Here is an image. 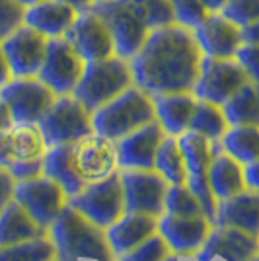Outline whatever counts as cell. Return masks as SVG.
<instances>
[{
    "label": "cell",
    "instance_id": "cell-1",
    "mask_svg": "<svg viewBox=\"0 0 259 261\" xmlns=\"http://www.w3.org/2000/svg\"><path fill=\"white\" fill-rule=\"evenodd\" d=\"M203 57L193 28L175 22L154 30L129 63L135 84L156 96L191 92Z\"/></svg>",
    "mask_w": 259,
    "mask_h": 261
},
{
    "label": "cell",
    "instance_id": "cell-2",
    "mask_svg": "<svg viewBox=\"0 0 259 261\" xmlns=\"http://www.w3.org/2000/svg\"><path fill=\"white\" fill-rule=\"evenodd\" d=\"M49 238L53 240L59 261H115L106 230L68 205L49 226Z\"/></svg>",
    "mask_w": 259,
    "mask_h": 261
},
{
    "label": "cell",
    "instance_id": "cell-3",
    "mask_svg": "<svg viewBox=\"0 0 259 261\" xmlns=\"http://www.w3.org/2000/svg\"><path fill=\"white\" fill-rule=\"evenodd\" d=\"M156 119L154 99L137 84L123 90L119 96L109 99L101 108L92 111L94 133L103 135L111 141H117L131 130Z\"/></svg>",
    "mask_w": 259,
    "mask_h": 261
},
{
    "label": "cell",
    "instance_id": "cell-4",
    "mask_svg": "<svg viewBox=\"0 0 259 261\" xmlns=\"http://www.w3.org/2000/svg\"><path fill=\"white\" fill-rule=\"evenodd\" d=\"M133 84L135 78L129 59L113 55L108 59L86 63V68L72 96L80 99L88 111H96Z\"/></svg>",
    "mask_w": 259,
    "mask_h": 261
},
{
    "label": "cell",
    "instance_id": "cell-5",
    "mask_svg": "<svg viewBox=\"0 0 259 261\" xmlns=\"http://www.w3.org/2000/svg\"><path fill=\"white\" fill-rule=\"evenodd\" d=\"M47 148L57 144H74L94 133L92 111L72 94L57 96L51 108L37 121Z\"/></svg>",
    "mask_w": 259,
    "mask_h": 261
},
{
    "label": "cell",
    "instance_id": "cell-6",
    "mask_svg": "<svg viewBox=\"0 0 259 261\" xmlns=\"http://www.w3.org/2000/svg\"><path fill=\"white\" fill-rule=\"evenodd\" d=\"M94 8L106 18L111 30L115 55L123 59L135 57L152 33L150 23L146 22L137 0H108L101 4H94Z\"/></svg>",
    "mask_w": 259,
    "mask_h": 261
},
{
    "label": "cell",
    "instance_id": "cell-7",
    "mask_svg": "<svg viewBox=\"0 0 259 261\" xmlns=\"http://www.w3.org/2000/svg\"><path fill=\"white\" fill-rule=\"evenodd\" d=\"M68 207L76 208L80 215L94 222L99 228H108L125 213V199L119 170L108 177L88 181L82 191L68 197Z\"/></svg>",
    "mask_w": 259,
    "mask_h": 261
},
{
    "label": "cell",
    "instance_id": "cell-8",
    "mask_svg": "<svg viewBox=\"0 0 259 261\" xmlns=\"http://www.w3.org/2000/svg\"><path fill=\"white\" fill-rule=\"evenodd\" d=\"M55 98L57 94L39 76H14L0 88V99L6 103L14 123H37Z\"/></svg>",
    "mask_w": 259,
    "mask_h": 261
},
{
    "label": "cell",
    "instance_id": "cell-9",
    "mask_svg": "<svg viewBox=\"0 0 259 261\" xmlns=\"http://www.w3.org/2000/svg\"><path fill=\"white\" fill-rule=\"evenodd\" d=\"M12 199L20 203L28 211V215L45 228H49L55 218L68 205V195L65 189L43 174L32 179L16 181Z\"/></svg>",
    "mask_w": 259,
    "mask_h": 261
},
{
    "label": "cell",
    "instance_id": "cell-10",
    "mask_svg": "<svg viewBox=\"0 0 259 261\" xmlns=\"http://www.w3.org/2000/svg\"><path fill=\"white\" fill-rule=\"evenodd\" d=\"M86 68V59L76 51L66 37H51L47 43L43 66L37 76L53 90L57 96L72 94Z\"/></svg>",
    "mask_w": 259,
    "mask_h": 261
},
{
    "label": "cell",
    "instance_id": "cell-11",
    "mask_svg": "<svg viewBox=\"0 0 259 261\" xmlns=\"http://www.w3.org/2000/svg\"><path fill=\"white\" fill-rule=\"evenodd\" d=\"M249 78L236 59H215L203 57L199 76L193 86V96L216 106H222L230 96H234Z\"/></svg>",
    "mask_w": 259,
    "mask_h": 261
},
{
    "label": "cell",
    "instance_id": "cell-12",
    "mask_svg": "<svg viewBox=\"0 0 259 261\" xmlns=\"http://www.w3.org/2000/svg\"><path fill=\"white\" fill-rule=\"evenodd\" d=\"M125 211L158 218L164 215L168 181L156 170H119Z\"/></svg>",
    "mask_w": 259,
    "mask_h": 261
},
{
    "label": "cell",
    "instance_id": "cell-13",
    "mask_svg": "<svg viewBox=\"0 0 259 261\" xmlns=\"http://www.w3.org/2000/svg\"><path fill=\"white\" fill-rule=\"evenodd\" d=\"M47 43L49 37H45L43 33L30 28L28 23L18 25L0 43L12 70V76H37L47 55Z\"/></svg>",
    "mask_w": 259,
    "mask_h": 261
},
{
    "label": "cell",
    "instance_id": "cell-14",
    "mask_svg": "<svg viewBox=\"0 0 259 261\" xmlns=\"http://www.w3.org/2000/svg\"><path fill=\"white\" fill-rule=\"evenodd\" d=\"M65 37L86 59V63L115 55V41H113L111 30L106 18L94 6L88 10H80L78 18Z\"/></svg>",
    "mask_w": 259,
    "mask_h": 261
},
{
    "label": "cell",
    "instance_id": "cell-15",
    "mask_svg": "<svg viewBox=\"0 0 259 261\" xmlns=\"http://www.w3.org/2000/svg\"><path fill=\"white\" fill-rule=\"evenodd\" d=\"M259 253L255 236L234 226L215 224L205 244L193 255L195 261H251Z\"/></svg>",
    "mask_w": 259,
    "mask_h": 261
},
{
    "label": "cell",
    "instance_id": "cell-16",
    "mask_svg": "<svg viewBox=\"0 0 259 261\" xmlns=\"http://www.w3.org/2000/svg\"><path fill=\"white\" fill-rule=\"evenodd\" d=\"M166 130L154 119L115 141L117 170H154V158Z\"/></svg>",
    "mask_w": 259,
    "mask_h": 261
},
{
    "label": "cell",
    "instance_id": "cell-17",
    "mask_svg": "<svg viewBox=\"0 0 259 261\" xmlns=\"http://www.w3.org/2000/svg\"><path fill=\"white\" fill-rule=\"evenodd\" d=\"M215 224L205 217H177L164 213L158 217V234L166 240L170 251L182 257H193L205 244L209 232Z\"/></svg>",
    "mask_w": 259,
    "mask_h": 261
},
{
    "label": "cell",
    "instance_id": "cell-18",
    "mask_svg": "<svg viewBox=\"0 0 259 261\" xmlns=\"http://www.w3.org/2000/svg\"><path fill=\"white\" fill-rule=\"evenodd\" d=\"M197 43L205 57L234 59L244 43V30L220 12H209L193 28Z\"/></svg>",
    "mask_w": 259,
    "mask_h": 261
},
{
    "label": "cell",
    "instance_id": "cell-19",
    "mask_svg": "<svg viewBox=\"0 0 259 261\" xmlns=\"http://www.w3.org/2000/svg\"><path fill=\"white\" fill-rule=\"evenodd\" d=\"M74 164L78 174L86 181L108 177L117 170L115 141L97 133L88 135L82 141L74 142Z\"/></svg>",
    "mask_w": 259,
    "mask_h": 261
},
{
    "label": "cell",
    "instance_id": "cell-20",
    "mask_svg": "<svg viewBox=\"0 0 259 261\" xmlns=\"http://www.w3.org/2000/svg\"><path fill=\"white\" fill-rule=\"evenodd\" d=\"M80 10L63 0H41L23 10V23L43 33L45 37H65Z\"/></svg>",
    "mask_w": 259,
    "mask_h": 261
},
{
    "label": "cell",
    "instance_id": "cell-21",
    "mask_svg": "<svg viewBox=\"0 0 259 261\" xmlns=\"http://www.w3.org/2000/svg\"><path fill=\"white\" fill-rule=\"evenodd\" d=\"M215 224L234 226L259 238V191L246 187L236 195L218 199Z\"/></svg>",
    "mask_w": 259,
    "mask_h": 261
},
{
    "label": "cell",
    "instance_id": "cell-22",
    "mask_svg": "<svg viewBox=\"0 0 259 261\" xmlns=\"http://www.w3.org/2000/svg\"><path fill=\"white\" fill-rule=\"evenodd\" d=\"M158 232V218L142 213H123L121 217L106 228V238L113 255L117 257L121 253L129 251L142 240Z\"/></svg>",
    "mask_w": 259,
    "mask_h": 261
},
{
    "label": "cell",
    "instance_id": "cell-23",
    "mask_svg": "<svg viewBox=\"0 0 259 261\" xmlns=\"http://www.w3.org/2000/svg\"><path fill=\"white\" fill-rule=\"evenodd\" d=\"M154 99V111L156 121L162 125L166 135L179 137L182 133L189 129V121L197 106V98L193 92H170V94H156Z\"/></svg>",
    "mask_w": 259,
    "mask_h": 261
},
{
    "label": "cell",
    "instance_id": "cell-24",
    "mask_svg": "<svg viewBox=\"0 0 259 261\" xmlns=\"http://www.w3.org/2000/svg\"><path fill=\"white\" fill-rule=\"evenodd\" d=\"M43 175L55 179L66 191V195H76L88 184L78 174L74 164V144L49 146L43 154Z\"/></svg>",
    "mask_w": 259,
    "mask_h": 261
},
{
    "label": "cell",
    "instance_id": "cell-25",
    "mask_svg": "<svg viewBox=\"0 0 259 261\" xmlns=\"http://www.w3.org/2000/svg\"><path fill=\"white\" fill-rule=\"evenodd\" d=\"M39 236H49V228L37 224L14 199L6 203V207L0 211V248Z\"/></svg>",
    "mask_w": 259,
    "mask_h": 261
},
{
    "label": "cell",
    "instance_id": "cell-26",
    "mask_svg": "<svg viewBox=\"0 0 259 261\" xmlns=\"http://www.w3.org/2000/svg\"><path fill=\"white\" fill-rule=\"evenodd\" d=\"M206 181L211 185L216 199H226L246 189L244 184V166L236 162L230 154L218 150L213 156L206 170Z\"/></svg>",
    "mask_w": 259,
    "mask_h": 261
},
{
    "label": "cell",
    "instance_id": "cell-27",
    "mask_svg": "<svg viewBox=\"0 0 259 261\" xmlns=\"http://www.w3.org/2000/svg\"><path fill=\"white\" fill-rule=\"evenodd\" d=\"M177 144L184 156L187 175H206L209 164L220 148V142L211 141L195 130H185L177 137Z\"/></svg>",
    "mask_w": 259,
    "mask_h": 261
},
{
    "label": "cell",
    "instance_id": "cell-28",
    "mask_svg": "<svg viewBox=\"0 0 259 261\" xmlns=\"http://www.w3.org/2000/svg\"><path fill=\"white\" fill-rule=\"evenodd\" d=\"M218 142L242 166L253 162L259 158V125H232Z\"/></svg>",
    "mask_w": 259,
    "mask_h": 261
},
{
    "label": "cell",
    "instance_id": "cell-29",
    "mask_svg": "<svg viewBox=\"0 0 259 261\" xmlns=\"http://www.w3.org/2000/svg\"><path fill=\"white\" fill-rule=\"evenodd\" d=\"M228 125H259V84L248 80L222 103Z\"/></svg>",
    "mask_w": 259,
    "mask_h": 261
},
{
    "label": "cell",
    "instance_id": "cell-30",
    "mask_svg": "<svg viewBox=\"0 0 259 261\" xmlns=\"http://www.w3.org/2000/svg\"><path fill=\"white\" fill-rule=\"evenodd\" d=\"M10 148L14 162L39 160L43 158L47 144L37 123H12L10 125Z\"/></svg>",
    "mask_w": 259,
    "mask_h": 261
},
{
    "label": "cell",
    "instance_id": "cell-31",
    "mask_svg": "<svg viewBox=\"0 0 259 261\" xmlns=\"http://www.w3.org/2000/svg\"><path fill=\"white\" fill-rule=\"evenodd\" d=\"M154 170L166 177L168 184H185L187 181V168L184 156L177 144V137L166 135L156 150Z\"/></svg>",
    "mask_w": 259,
    "mask_h": 261
},
{
    "label": "cell",
    "instance_id": "cell-32",
    "mask_svg": "<svg viewBox=\"0 0 259 261\" xmlns=\"http://www.w3.org/2000/svg\"><path fill=\"white\" fill-rule=\"evenodd\" d=\"M228 127L230 125L224 117L222 106H216V103H211L205 99H197V106H195L187 130H195L211 141H220V137L226 133Z\"/></svg>",
    "mask_w": 259,
    "mask_h": 261
},
{
    "label": "cell",
    "instance_id": "cell-33",
    "mask_svg": "<svg viewBox=\"0 0 259 261\" xmlns=\"http://www.w3.org/2000/svg\"><path fill=\"white\" fill-rule=\"evenodd\" d=\"M57 251L49 236L23 240L0 248V261H55Z\"/></svg>",
    "mask_w": 259,
    "mask_h": 261
},
{
    "label": "cell",
    "instance_id": "cell-34",
    "mask_svg": "<svg viewBox=\"0 0 259 261\" xmlns=\"http://www.w3.org/2000/svg\"><path fill=\"white\" fill-rule=\"evenodd\" d=\"M164 213L177 215V217H199L205 215L199 205L197 197L191 193V189L185 184H170L166 191V201H164Z\"/></svg>",
    "mask_w": 259,
    "mask_h": 261
},
{
    "label": "cell",
    "instance_id": "cell-35",
    "mask_svg": "<svg viewBox=\"0 0 259 261\" xmlns=\"http://www.w3.org/2000/svg\"><path fill=\"white\" fill-rule=\"evenodd\" d=\"M168 253H170V248H168L166 240L158 232H154L152 236L142 240L135 248L117 255L115 261H162Z\"/></svg>",
    "mask_w": 259,
    "mask_h": 261
},
{
    "label": "cell",
    "instance_id": "cell-36",
    "mask_svg": "<svg viewBox=\"0 0 259 261\" xmlns=\"http://www.w3.org/2000/svg\"><path fill=\"white\" fill-rule=\"evenodd\" d=\"M220 14L244 30L259 20V0H228Z\"/></svg>",
    "mask_w": 259,
    "mask_h": 261
},
{
    "label": "cell",
    "instance_id": "cell-37",
    "mask_svg": "<svg viewBox=\"0 0 259 261\" xmlns=\"http://www.w3.org/2000/svg\"><path fill=\"white\" fill-rule=\"evenodd\" d=\"M185 185L191 189V193L197 197L199 205L203 208L205 217L215 224L216 220V205H218V199L215 197L211 185L206 181V175H187V181Z\"/></svg>",
    "mask_w": 259,
    "mask_h": 261
},
{
    "label": "cell",
    "instance_id": "cell-38",
    "mask_svg": "<svg viewBox=\"0 0 259 261\" xmlns=\"http://www.w3.org/2000/svg\"><path fill=\"white\" fill-rule=\"evenodd\" d=\"M23 10L18 0H0V43L23 23Z\"/></svg>",
    "mask_w": 259,
    "mask_h": 261
},
{
    "label": "cell",
    "instance_id": "cell-39",
    "mask_svg": "<svg viewBox=\"0 0 259 261\" xmlns=\"http://www.w3.org/2000/svg\"><path fill=\"white\" fill-rule=\"evenodd\" d=\"M175 12V20L187 28H195L206 16L201 0H170Z\"/></svg>",
    "mask_w": 259,
    "mask_h": 261
},
{
    "label": "cell",
    "instance_id": "cell-40",
    "mask_svg": "<svg viewBox=\"0 0 259 261\" xmlns=\"http://www.w3.org/2000/svg\"><path fill=\"white\" fill-rule=\"evenodd\" d=\"M234 59L242 65L249 80L259 84V43H242Z\"/></svg>",
    "mask_w": 259,
    "mask_h": 261
},
{
    "label": "cell",
    "instance_id": "cell-41",
    "mask_svg": "<svg viewBox=\"0 0 259 261\" xmlns=\"http://www.w3.org/2000/svg\"><path fill=\"white\" fill-rule=\"evenodd\" d=\"M10 175L16 181H22V179H32L37 175L43 174V158L39 160H23V162H14L8 168Z\"/></svg>",
    "mask_w": 259,
    "mask_h": 261
},
{
    "label": "cell",
    "instance_id": "cell-42",
    "mask_svg": "<svg viewBox=\"0 0 259 261\" xmlns=\"http://www.w3.org/2000/svg\"><path fill=\"white\" fill-rule=\"evenodd\" d=\"M14 185L16 179L10 175L8 170L0 168V211L6 207V203H10L14 197Z\"/></svg>",
    "mask_w": 259,
    "mask_h": 261
},
{
    "label": "cell",
    "instance_id": "cell-43",
    "mask_svg": "<svg viewBox=\"0 0 259 261\" xmlns=\"http://www.w3.org/2000/svg\"><path fill=\"white\" fill-rule=\"evenodd\" d=\"M14 158H12V148H10V127L0 129V168L8 170Z\"/></svg>",
    "mask_w": 259,
    "mask_h": 261
},
{
    "label": "cell",
    "instance_id": "cell-44",
    "mask_svg": "<svg viewBox=\"0 0 259 261\" xmlns=\"http://www.w3.org/2000/svg\"><path fill=\"white\" fill-rule=\"evenodd\" d=\"M244 184L248 189L259 191V158L249 164H244Z\"/></svg>",
    "mask_w": 259,
    "mask_h": 261
},
{
    "label": "cell",
    "instance_id": "cell-45",
    "mask_svg": "<svg viewBox=\"0 0 259 261\" xmlns=\"http://www.w3.org/2000/svg\"><path fill=\"white\" fill-rule=\"evenodd\" d=\"M12 76V70L10 66H8V61H6V55H4V51H2V45H0V88L4 86Z\"/></svg>",
    "mask_w": 259,
    "mask_h": 261
},
{
    "label": "cell",
    "instance_id": "cell-46",
    "mask_svg": "<svg viewBox=\"0 0 259 261\" xmlns=\"http://www.w3.org/2000/svg\"><path fill=\"white\" fill-rule=\"evenodd\" d=\"M244 43H259V20L244 28Z\"/></svg>",
    "mask_w": 259,
    "mask_h": 261
},
{
    "label": "cell",
    "instance_id": "cell-47",
    "mask_svg": "<svg viewBox=\"0 0 259 261\" xmlns=\"http://www.w3.org/2000/svg\"><path fill=\"white\" fill-rule=\"evenodd\" d=\"M201 2H203V8L206 10V14L209 12H220L228 4V0H201Z\"/></svg>",
    "mask_w": 259,
    "mask_h": 261
},
{
    "label": "cell",
    "instance_id": "cell-48",
    "mask_svg": "<svg viewBox=\"0 0 259 261\" xmlns=\"http://www.w3.org/2000/svg\"><path fill=\"white\" fill-rule=\"evenodd\" d=\"M12 123V117H10V111L6 108V103L0 99V129H4V127H10Z\"/></svg>",
    "mask_w": 259,
    "mask_h": 261
},
{
    "label": "cell",
    "instance_id": "cell-49",
    "mask_svg": "<svg viewBox=\"0 0 259 261\" xmlns=\"http://www.w3.org/2000/svg\"><path fill=\"white\" fill-rule=\"evenodd\" d=\"M63 2L70 4V6H74L76 10H88V8L94 6V0H63Z\"/></svg>",
    "mask_w": 259,
    "mask_h": 261
},
{
    "label": "cell",
    "instance_id": "cell-50",
    "mask_svg": "<svg viewBox=\"0 0 259 261\" xmlns=\"http://www.w3.org/2000/svg\"><path fill=\"white\" fill-rule=\"evenodd\" d=\"M162 261H182V255H177V253L170 251V253H168V255H166Z\"/></svg>",
    "mask_w": 259,
    "mask_h": 261
},
{
    "label": "cell",
    "instance_id": "cell-51",
    "mask_svg": "<svg viewBox=\"0 0 259 261\" xmlns=\"http://www.w3.org/2000/svg\"><path fill=\"white\" fill-rule=\"evenodd\" d=\"M18 2L25 8V6H32V4H35V2H41V0H18Z\"/></svg>",
    "mask_w": 259,
    "mask_h": 261
},
{
    "label": "cell",
    "instance_id": "cell-52",
    "mask_svg": "<svg viewBox=\"0 0 259 261\" xmlns=\"http://www.w3.org/2000/svg\"><path fill=\"white\" fill-rule=\"evenodd\" d=\"M101 2H108V0H94V4H101Z\"/></svg>",
    "mask_w": 259,
    "mask_h": 261
},
{
    "label": "cell",
    "instance_id": "cell-53",
    "mask_svg": "<svg viewBox=\"0 0 259 261\" xmlns=\"http://www.w3.org/2000/svg\"><path fill=\"white\" fill-rule=\"evenodd\" d=\"M251 261H259V253H257V255H255V257H253Z\"/></svg>",
    "mask_w": 259,
    "mask_h": 261
},
{
    "label": "cell",
    "instance_id": "cell-54",
    "mask_svg": "<svg viewBox=\"0 0 259 261\" xmlns=\"http://www.w3.org/2000/svg\"><path fill=\"white\" fill-rule=\"evenodd\" d=\"M55 261H59V259H55Z\"/></svg>",
    "mask_w": 259,
    "mask_h": 261
},
{
    "label": "cell",
    "instance_id": "cell-55",
    "mask_svg": "<svg viewBox=\"0 0 259 261\" xmlns=\"http://www.w3.org/2000/svg\"><path fill=\"white\" fill-rule=\"evenodd\" d=\"M257 242H259V238H257Z\"/></svg>",
    "mask_w": 259,
    "mask_h": 261
}]
</instances>
